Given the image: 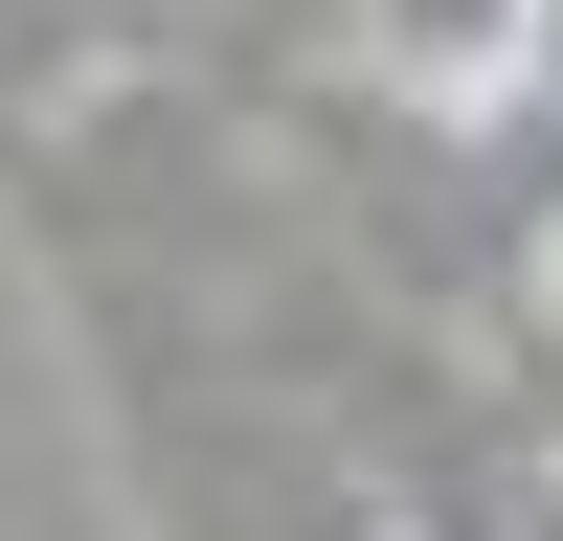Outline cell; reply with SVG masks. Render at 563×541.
<instances>
[{"instance_id":"1","label":"cell","mask_w":563,"mask_h":541,"mask_svg":"<svg viewBox=\"0 0 563 541\" xmlns=\"http://www.w3.org/2000/svg\"><path fill=\"white\" fill-rule=\"evenodd\" d=\"M339 68L406 113H541V0H339Z\"/></svg>"},{"instance_id":"2","label":"cell","mask_w":563,"mask_h":541,"mask_svg":"<svg viewBox=\"0 0 563 541\" xmlns=\"http://www.w3.org/2000/svg\"><path fill=\"white\" fill-rule=\"evenodd\" d=\"M519 316H541V361H563V203H541V249H519Z\"/></svg>"}]
</instances>
